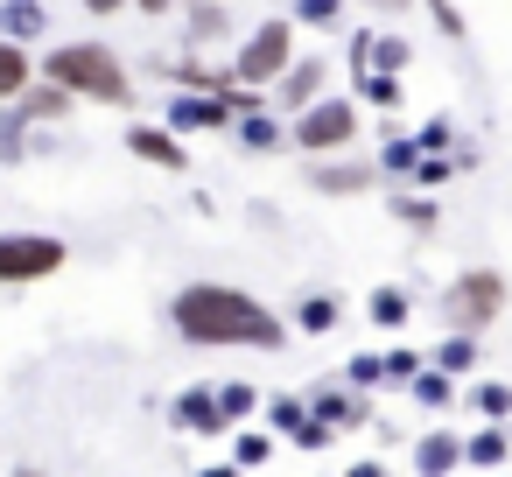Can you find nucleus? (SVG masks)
Masks as SVG:
<instances>
[{"label":"nucleus","mask_w":512,"mask_h":477,"mask_svg":"<svg viewBox=\"0 0 512 477\" xmlns=\"http://www.w3.org/2000/svg\"><path fill=\"white\" fill-rule=\"evenodd\" d=\"M169 330L197 351H281L288 344L281 309H267L253 288H232V281H183L169 295Z\"/></svg>","instance_id":"1"},{"label":"nucleus","mask_w":512,"mask_h":477,"mask_svg":"<svg viewBox=\"0 0 512 477\" xmlns=\"http://www.w3.org/2000/svg\"><path fill=\"white\" fill-rule=\"evenodd\" d=\"M36 71H43V85H64L71 99H92V106H134V78H127V64H120L106 43H57Z\"/></svg>","instance_id":"2"},{"label":"nucleus","mask_w":512,"mask_h":477,"mask_svg":"<svg viewBox=\"0 0 512 477\" xmlns=\"http://www.w3.org/2000/svg\"><path fill=\"white\" fill-rule=\"evenodd\" d=\"M505 274L498 267H470V274H456L449 288H442V316H449V330H463V337H484L498 316H505Z\"/></svg>","instance_id":"3"},{"label":"nucleus","mask_w":512,"mask_h":477,"mask_svg":"<svg viewBox=\"0 0 512 477\" xmlns=\"http://www.w3.org/2000/svg\"><path fill=\"white\" fill-rule=\"evenodd\" d=\"M71 267V246L57 232H0V288H36Z\"/></svg>","instance_id":"4"},{"label":"nucleus","mask_w":512,"mask_h":477,"mask_svg":"<svg viewBox=\"0 0 512 477\" xmlns=\"http://www.w3.org/2000/svg\"><path fill=\"white\" fill-rule=\"evenodd\" d=\"M288 148H302V155H344V148H358V99H316V106H302L295 120H288Z\"/></svg>","instance_id":"5"},{"label":"nucleus","mask_w":512,"mask_h":477,"mask_svg":"<svg viewBox=\"0 0 512 477\" xmlns=\"http://www.w3.org/2000/svg\"><path fill=\"white\" fill-rule=\"evenodd\" d=\"M288 64H295V22H260V29L239 43L232 78H239V85H253V92H267Z\"/></svg>","instance_id":"6"},{"label":"nucleus","mask_w":512,"mask_h":477,"mask_svg":"<svg viewBox=\"0 0 512 477\" xmlns=\"http://www.w3.org/2000/svg\"><path fill=\"white\" fill-rule=\"evenodd\" d=\"M302 407H309L323 428H337V435L372 428V393H358V386H344V379H316V386H302Z\"/></svg>","instance_id":"7"},{"label":"nucleus","mask_w":512,"mask_h":477,"mask_svg":"<svg viewBox=\"0 0 512 477\" xmlns=\"http://www.w3.org/2000/svg\"><path fill=\"white\" fill-rule=\"evenodd\" d=\"M379 183V162H365V155H323V162H309V190L316 197H365Z\"/></svg>","instance_id":"8"},{"label":"nucleus","mask_w":512,"mask_h":477,"mask_svg":"<svg viewBox=\"0 0 512 477\" xmlns=\"http://www.w3.org/2000/svg\"><path fill=\"white\" fill-rule=\"evenodd\" d=\"M127 155H134V162H148V169H169V176H183V169H190L183 134H169L162 120H134V127H127Z\"/></svg>","instance_id":"9"},{"label":"nucleus","mask_w":512,"mask_h":477,"mask_svg":"<svg viewBox=\"0 0 512 477\" xmlns=\"http://www.w3.org/2000/svg\"><path fill=\"white\" fill-rule=\"evenodd\" d=\"M323 78H330V64H323V57H295V64L274 78V99H267V106L295 120L302 106H316V99H323Z\"/></svg>","instance_id":"10"},{"label":"nucleus","mask_w":512,"mask_h":477,"mask_svg":"<svg viewBox=\"0 0 512 477\" xmlns=\"http://www.w3.org/2000/svg\"><path fill=\"white\" fill-rule=\"evenodd\" d=\"M162 127H169V134H225V127H232V113H225V99L176 92V99H169V113H162Z\"/></svg>","instance_id":"11"},{"label":"nucleus","mask_w":512,"mask_h":477,"mask_svg":"<svg viewBox=\"0 0 512 477\" xmlns=\"http://www.w3.org/2000/svg\"><path fill=\"white\" fill-rule=\"evenodd\" d=\"M169 421H176L183 435H232L225 414H218V386H183V393L169 400Z\"/></svg>","instance_id":"12"},{"label":"nucleus","mask_w":512,"mask_h":477,"mask_svg":"<svg viewBox=\"0 0 512 477\" xmlns=\"http://www.w3.org/2000/svg\"><path fill=\"white\" fill-rule=\"evenodd\" d=\"M463 470V435L456 428H421L414 435V477H456Z\"/></svg>","instance_id":"13"},{"label":"nucleus","mask_w":512,"mask_h":477,"mask_svg":"<svg viewBox=\"0 0 512 477\" xmlns=\"http://www.w3.org/2000/svg\"><path fill=\"white\" fill-rule=\"evenodd\" d=\"M50 36V8L43 0H0V43H43Z\"/></svg>","instance_id":"14"},{"label":"nucleus","mask_w":512,"mask_h":477,"mask_svg":"<svg viewBox=\"0 0 512 477\" xmlns=\"http://www.w3.org/2000/svg\"><path fill=\"white\" fill-rule=\"evenodd\" d=\"M232 134H239V148H246V155H274V148H288V120H281L274 106L239 113V120H232Z\"/></svg>","instance_id":"15"},{"label":"nucleus","mask_w":512,"mask_h":477,"mask_svg":"<svg viewBox=\"0 0 512 477\" xmlns=\"http://www.w3.org/2000/svg\"><path fill=\"white\" fill-rule=\"evenodd\" d=\"M71 106H78V99H71L64 85H43V78H36V85H29L22 99H15V113H22V127H57V120H64Z\"/></svg>","instance_id":"16"},{"label":"nucleus","mask_w":512,"mask_h":477,"mask_svg":"<svg viewBox=\"0 0 512 477\" xmlns=\"http://www.w3.org/2000/svg\"><path fill=\"white\" fill-rule=\"evenodd\" d=\"M463 463H470V470H505V463H512V435H505V421L470 428V435H463Z\"/></svg>","instance_id":"17"},{"label":"nucleus","mask_w":512,"mask_h":477,"mask_svg":"<svg viewBox=\"0 0 512 477\" xmlns=\"http://www.w3.org/2000/svg\"><path fill=\"white\" fill-rule=\"evenodd\" d=\"M365 316H372L379 330H407V323H414V295H407L400 281H379V288L365 295Z\"/></svg>","instance_id":"18"},{"label":"nucleus","mask_w":512,"mask_h":477,"mask_svg":"<svg viewBox=\"0 0 512 477\" xmlns=\"http://www.w3.org/2000/svg\"><path fill=\"white\" fill-rule=\"evenodd\" d=\"M36 78H43V71H36V57H29L22 43H0V106H15Z\"/></svg>","instance_id":"19"},{"label":"nucleus","mask_w":512,"mask_h":477,"mask_svg":"<svg viewBox=\"0 0 512 477\" xmlns=\"http://www.w3.org/2000/svg\"><path fill=\"white\" fill-rule=\"evenodd\" d=\"M337 323H344V302H337L330 288H316V295L295 302V330H302V337H330Z\"/></svg>","instance_id":"20"},{"label":"nucleus","mask_w":512,"mask_h":477,"mask_svg":"<svg viewBox=\"0 0 512 477\" xmlns=\"http://www.w3.org/2000/svg\"><path fill=\"white\" fill-rule=\"evenodd\" d=\"M260 407H267V393H260L253 379H218V414H225V428H246Z\"/></svg>","instance_id":"21"},{"label":"nucleus","mask_w":512,"mask_h":477,"mask_svg":"<svg viewBox=\"0 0 512 477\" xmlns=\"http://www.w3.org/2000/svg\"><path fill=\"white\" fill-rule=\"evenodd\" d=\"M477 358H484V344H477V337H463V330H449V337L428 351V365H435V372H449V379H470V365H477Z\"/></svg>","instance_id":"22"},{"label":"nucleus","mask_w":512,"mask_h":477,"mask_svg":"<svg viewBox=\"0 0 512 477\" xmlns=\"http://www.w3.org/2000/svg\"><path fill=\"white\" fill-rule=\"evenodd\" d=\"M407 400H414V407H428V414H442V407H456V379H449V372H435V365H421V372L407 379Z\"/></svg>","instance_id":"23"},{"label":"nucleus","mask_w":512,"mask_h":477,"mask_svg":"<svg viewBox=\"0 0 512 477\" xmlns=\"http://www.w3.org/2000/svg\"><path fill=\"white\" fill-rule=\"evenodd\" d=\"M225 29H232V15H225V0H190V29H183V36H190V50L218 43Z\"/></svg>","instance_id":"24"},{"label":"nucleus","mask_w":512,"mask_h":477,"mask_svg":"<svg viewBox=\"0 0 512 477\" xmlns=\"http://www.w3.org/2000/svg\"><path fill=\"white\" fill-rule=\"evenodd\" d=\"M470 414L477 421H512V386L505 379H470Z\"/></svg>","instance_id":"25"},{"label":"nucleus","mask_w":512,"mask_h":477,"mask_svg":"<svg viewBox=\"0 0 512 477\" xmlns=\"http://www.w3.org/2000/svg\"><path fill=\"white\" fill-rule=\"evenodd\" d=\"M386 211H393L400 225H414V232H435V218H442L428 190H400V197H386Z\"/></svg>","instance_id":"26"},{"label":"nucleus","mask_w":512,"mask_h":477,"mask_svg":"<svg viewBox=\"0 0 512 477\" xmlns=\"http://www.w3.org/2000/svg\"><path fill=\"white\" fill-rule=\"evenodd\" d=\"M260 414H267V435H274V442H288V435H295V428L309 421V407H302V393H274V400H267Z\"/></svg>","instance_id":"27"},{"label":"nucleus","mask_w":512,"mask_h":477,"mask_svg":"<svg viewBox=\"0 0 512 477\" xmlns=\"http://www.w3.org/2000/svg\"><path fill=\"white\" fill-rule=\"evenodd\" d=\"M414 162H421V148H414L407 134H386V148H379V176H393V183H414Z\"/></svg>","instance_id":"28"},{"label":"nucleus","mask_w":512,"mask_h":477,"mask_svg":"<svg viewBox=\"0 0 512 477\" xmlns=\"http://www.w3.org/2000/svg\"><path fill=\"white\" fill-rule=\"evenodd\" d=\"M344 386H358V393H379L386 386V358L379 351H358V358H344V372H337Z\"/></svg>","instance_id":"29"},{"label":"nucleus","mask_w":512,"mask_h":477,"mask_svg":"<svg viewBox=\"0 0 512 477\" xmlns=\"http://www.w3.org/2000/svg\"><path fill=\"white\" fill-rule=\"evenodd\" d=\"M267 456H274V435L267 428H232V463L239 470H260Z\"/></svg>","instance_id":"30"},{"label":"nucleus","mask_w":512,"mask_h":477,"mask_svg":"<svg viewBox=\"0 0 512 477\" xmlns=\"http://www.w3.org/2000/svg\"><path fill=\"white\" fill-rule=\"evenodd\" d=\"M358 106H372V113H393V106H400V78H386V71H365V78H358Z\"/></svg>","instance_id":"31"},{"label":"nucleus","mask_w":512,"mask_h":477,"mask_svg":"<svg viewBox=\"0 0 512 477\" xmlns=\"http://www.w3.org/2000/svg\"><path fill=\"white\" fill-rule=\"evenodd\" d=\"M379 358H386V386H400V393H407V379L428 365V351H414V344H393V351H379Z\"/></svg>","instance_id":"32"},{"label":"nucleus","mask_w":512,"mask_h":477,"mask_svg":"<svg viewBox=\"0 0 512 477\" xmlns=\"http://www.w3.org/2000/svg\"><path fill=\"white\" fill-rule=\"evenodd\" d=\"M365 71L400 78V71H407V36H372V64H365Z\"/></svg>","instance_id":"33"},{"label":"nucleus","mask_w":512,"mask_h":477,"mask_svg":"<svg viewBox=\"0 0 512 477\" xmlns=\"http://www.w3.org/2000/svg\"><path fill=\"white\" fill-rule=\"evenodd\" d=\"M295 22H309V29H337V22H344V0H295Z\"/></svg>","instance_id":"34"},{"label":"nucleus","mask_w":512,"mask_h":477,"mask_svg":"<svg viewBox=\"0 0 512 477\" xmlns=\"http://www.w3.org/2000/svg\"><path fill=\"white\" fill-rule=\"evenodd\" d=\"M288 442H295V449H302V456H323V449H330V442H337V428H323V421H316V414H309V421H302V428H295V435H288Z\"/></svg>","instance_id":"35"},{"label":"nucleus","mask_w":512,"mask_h":477,"mask_svg":"<svg viewBox=\"0 0 512 477\" xmlns=\"http://www.w3.org/2000/svg\"><path fill=\"white\" fill-rule=\"evenodd\" d=\"M449 141H456V127H449V120H421V134H414V148H421V155H449Z\"/></svg>","instance_id":"36"},{"label":"nucleus","mask_w":512,"mask_h":477,"mask_svg":"<svg viewBox=\"0 0 512 477\" xmlns=\"http://www.w3.org/2000/svg\"><path fill=\"white\" fill-rule=\"evenodd\" d=\"M428 15H435V29H442V36H463V15H456V0H428Z\"/></svg>","instance_id":"37"},{"label":"nucleus","mask_w":512,"mask_h":477,"mask_svg":"<svg viewBox=\"0 0 512 477\" xmlns=\"http://www.w3.org/2000/svg\"><path fill=\"white\" fill-rule=\"evenodd\" d=\"M344 477H393V470H386V463H379V456H358V463H351V470H344Z\"/></svg>","instance_id":"38"},{"label":"nucleus","mask_w":512,"mask_h":477,"mask_svg":"<svg viewBox=\"0 0 512 477\" xmlns=\"http://www.w3.org/2000/svg\"><path fill=\"white\" fill-rule=\"evenodd\" d=\"M120 8H134V0H85V15H99V22H106V15H120Z\"/></svg>","instance_id":"39"},{"label":"nucleus","mask_w":512,"mask_h":477,"mask_svg":"<svg viewBox=\"0 0 512 477\" xmlns=\"http://www.w3.org/2000/svg\"><path fill=\"white\" fill-rule=\"evenodd\" d=\"M134 8H141V15H148V22H162V15H169V8H176V0H134Z\"/></svg>","instance_id":"40"},{"label":"nucleus","mask_w":512,"mask_h":477,"mask_svg":"<svg viewBox=\"0 0 512 477\" xmlns=\"http://www.w3.org/2000/svg\"><path fill=\"white\" fill-rule=\"evenodd\" d=\"M197 477H246V470H239V463H204Z\"/></svg>","instance_id":"41"},{"label":"nucleus","mask_w":512,"mask_h":477,"mask_svg":"<svg viewBox=\"0 0 512 477\" xmlns=\"http://www.w3.org/2000/svg\"><path fill=\"white\" fill-rule=\"evenodd\" d=\"M358 8H379V15H400V8H407V0H358Z\"/></svg>","instance_id":"42"},{"label":"nucleus","mask_w":512,"mask_h":477,"mask_svg":"<svg viewBox=\"0 0 512 477\" xmlns=\"http://www.w3.org/2000/svg\"><path fill=\"white\" fill-rule=\"evenodd\" d=\"M8 477H43V470H36V463H15V470H8Z\"/></svg>","instance_id":"43"}]
</instances>
